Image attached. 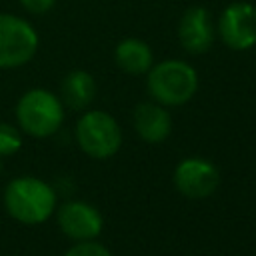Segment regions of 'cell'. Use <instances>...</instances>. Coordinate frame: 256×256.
Instances as JSON below:
<instances>
[{
  "mask_svg": "<svg viewBox=\"0 0 256 256\" xmlns=\"http://www.w3.org/2000/svg\"><path fill=\"white\" fill-rule=\"evenodd\" d=\"M56 190L40 178H14L4 190L6 212L22 224H42L56 212Z\"/></svg>",
  "mask_w": 256,
  "mask_h": 256,
  "instance_id": "1",
  "label": "cell"
},
{
  "mask_svg": "<svg viewBox=\"0 0 256 256\" xmlns=\"http://www.w3.org/2000/svg\"><path fill=\"white\" fill-rule=\"evenodd\" d=\"M200 78L194 66L184 60L170 58L154 64L146 74V88L154 102L172 108L182 106L198 92Z\"/></svg>",
  "mask_w": 256,
  "mask_h": 256,
  "instance_id": "2",
  "label": "cell"
},
{
  "mask_svg": "<svg viewBox=\"0 0 256 256\" xmlns=\"http://www.w3.org/2000/svg\"><path fill=\"white\" fill-rule=\"evenodd\" d=\"M16 120L22 132L34 138H48L54 136L64 122V104L54 92L32 88L20 96L16 104Z\"/></svg>",
  "mask_w": 256,
  "mask_h": 256,
  "instance_id": "3",
  "label": "cell"
},
{
  "mask_svg": "<svg viewBox=\"0 0 256 256\" xmlns=\"http://www.w3.org/2000/svg\"><path fill=\"white\" fill-rule=\"evenodd\" d=\"M40 48L36 28L18 14L0 12V70L28 64Z\"/></svg>",
  "mask_w": 256,
  "mask_h": 256,
  "instance_id": "4",
  "label": "cell"
},
{
  "mask_svg": "<svg viewBox=\"0 0 256 256\" xmlns=\"http://www.w3.org/2000/svg\"><path fill=\"white\" fill-rule=\"evenodd\" d=\"M76 142L94 160L112 158L122 146V130L114 116L102 110L84 112L76 124Z\"/></svg>",
  "mask_w": 256,
  "mask_h": 256,
  "instance_id": "5",
  "label": "cell"
},
{
  "mask_svg": "<svg viewBox=\"0 0 256 256\" xmlns=\"http://www.w3.org/2000/svg\"><path fill=\"white\" fill-rule=\"evenodd\" d=\"M216 36L234 52L256 46V6L244 0L228 4L216 22Z\"/></svg>",
  "mask_w": 256,
  "mask_h": 256,
  "instance_id": "6",
  "label": "cell"
},
{
  "mask_svg": "<svg viewBox=\"0 0 256 256\" xmlns=\"http://www.w3.org/2000/svg\"><path fill=\"white\" fill-rule=\"evenodd\" d=\"M174 184L186 198H208L220 184V172L212 162L204 158H186L174 170Z\"/></svg>",
  "mask_w": 256,
  "mask_h": 256,
  "instance_id": "7",
  "label": "cell"
},
{
  "mask_svg": "<svg viewBox=\"0 0 256 256\" xmlns=\"http://www.w3.org/2000/svg\"><path fill=\"white\" fill-rule=\"evenodd\" d=\"M216 40V24L208 8L190 6L178 22V42L194 56L206 54Z\"/></svg>",
  "mask_w": 256,
  "mask_h": 256,
  "instance_id": "8",
  "label": "cell"
},
{
  "mask_svg": "<svg viewBox=\"0 0 256 256\" xmlns=\"http://www.w3.org/2000/svg\"><path fill=\"white\" fill-rule=\"evenodd\" d=\"M58 226L74 242L96 240L104 228V218L92 204L72 200L58 210Z\"/></svg>",
  "mask_w": 256,
  "mask_h": 256,
  "instance_id": "9",
  "label": "cell"
},
{
  "mask_svg": "<svg viewBox=\"0 0 256 256\" xmlns=\"http://www.w3.org/2000/svg\"><path fill=\"white\" fill-rule=\"evenodd\" d=\"M134 130L144 142L160 144L172 132L170 112L158 102H142L134 108Z\"/></svg>",
  "mask_w": 256,
  "mask_h": 256,
  "instance_id": "10",
  "label": "cell"
},
{
  "mask_svg": "<svg viewBox=\"0 0 256 256\" xmlns=\"http://www.w3.org/2000/svg\"><path fill=\"white\" fill-rule=\"evenodd\" d=\"M114 62L122 72L142 76L154 66V52L150 44L140 38H124L114 48Z\"/></svg>",
  "mask_w": 256,
  "mask_h": 256,
  "instance_id": "11",
  "label": "cell"
},
{
  "mask_svg": "<svg viewBox=\"0 0 256 256\" xmlns=\"http://www.w3.org/2000/svg\"><path fill=\"white\" fill-rule=\"evenodd\" d=\"M60 94H62L60 100L64 106H68L76 112H82L96 98V80L86 70H72L64 76Z\"/></svg>",
  "mask_w": 256,
  "mask_h": 256,
  "instance_id": "12",
  "label": "cell"
},
{
  "mask_svg": "<svg viewBox=\"0 0 256 256\" xmlns=\"http://www.w3.org/2000/svg\"><path fill=\"white\" fill-rule=\"evenodd\" d=\"M22 148V130L0 122V156H12Z\"/></svg>",
  "mask_w": 256,
  "mask_h": 256,
  "instance_id": "13",
  "label": "cell"
},
{
  "mask_svg": "<svg viewBox=\"0 0 256 256\" xmlns=\"http://www.w3.org/2000/svg\"><path fill=\"white\" fill-rule=\"evenodd\" d=\"M64 256H112V252L96 240H84L76 242Z\"/></svg>",
  "mask_w": 256,
  "mask_h": 256,
  "instance_id": "14",
  "label": "cell"
},
{
  "mask_svg": "<svg viewBox=\"0 0 256 256\" xmlns=\"http://www.w3.org/2000/svg\"><path fill=\"white\" fill-rule=\"evenodd\" d=\"M20 6L30 12V14H36V16H42V14H48L54 6H56V0H18Z\"/></svg>",
  "mask_w": 256,
  "mask_h": 256,
  "instance_id": "15",
  "label": "cell"
},
{
  "mask_svg": "<svg viewBox=\"0 0 256 256\" xmlns=\"http://www.w3.org/2000/svg\"><path fill=\"white\" fill-rule=\"evenodd\" d=\"M0 172H2V160H0Z\"/></svg>",
  "mask_w": 256,
  "mask_h": 256,
  "instance_id": "16",
  "label": "cell"
}]
</instances>
